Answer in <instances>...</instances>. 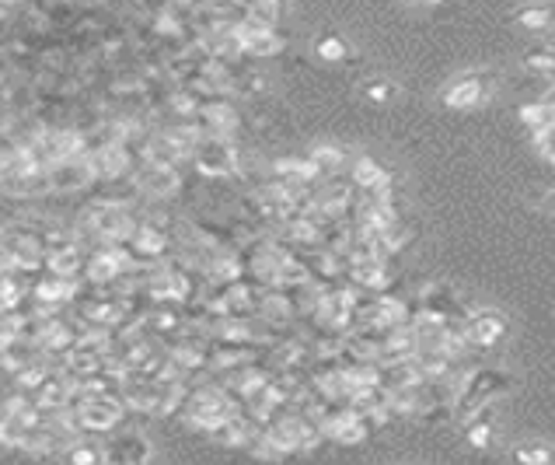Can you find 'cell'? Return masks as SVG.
I'll list each match as a JSON object with an SVG mask.
<instances>
[{
	"mask_svg": "<svg viewBox=\"0 0 555 465\" xmlns=\"http://www.w3.org/2000/svg\"><path fill=\"white\" fill-rule=\"evenodd\" d=\"M315 56L322 63H343L346 56H350V42H346L343 35H318Z\"/></svg>",
	"mask_w": 555,
	"mask_h": 465,
	"instance_id": "22",
	"label": "cell"
},
{
	"mask_svg": "<svg viewBox=\"0 0 555 465\" xmlns=\"http://www.w3.org/2000/svg\"><path fill=\"white\" fill-rule=\"evenodd\" d=\"M538 105H542V112H545V126H555V81H552V91H545V95L538 98Z\"/></svg>",
	"mask_w": 555,
	"mask_h": 465,
	"instance_id": "27",
	"label": "cell"
},
{
	"mask_svg": "<svg viewBox=\"0 0 555 465\" xmlns=\"http://www.w3.org/2000/svg\"><path fill=\"white\" fill-rule=\"evenodd\" d=\"M269 179L283 182V186H290V189H311L322 182L315 172V165H311L308 158H297V154H283V158H276L273 165H269Z\"/></svg>",
	"mask_w": 555,
	"mask_h": 465,
	"instance_id": "13",
	"label": "cell"
},
{
	"mask_svg": "<svg viewBox=\"0 0 555 465\" xmlns=\"http://www.w3.org/2000/svg\"><path fill=\"white\" fill-rule=\"evenodd\" d=\"M461 427H465L468 448H475V452H486V448L496 441V431H500V420H496L493 403H486L482 410H475L472 417H465V420H461Z\"/></svg>",
	"mask_w": 555,
	"mask_h": 465,
	"instance_id": "14",
	"label": "cell"
},
{
	"mask_svg": "<svg viewBox=\"0 0 555 465\" xmlns=\"http://www.w3.org/2000/svg\"><path fill=\"white\" fill-rule=\"evenodd\" d=\"M46 182H49V193H81V189H88L98 179L88 154H74V158L53 161L46 168Z\"/></svg>",
	"mask_w": 555,
	"mask_h": 465,
	"instance_id": "10",
	"label": "cell"
},
{
	"mask_svg": "<svg viewBox=\"0 0 555 465\" xmlns=\"http://www.w3.org/2000/svg\"><path fill=\"white\" fill-rule=\"evenodd\" d=\"M0 270H7V263H4V249H0Z\"/></svg>",
	"mask_w": 555,
	"mask_h": 465,
	"instance_id": "29",
	"label": "cell"
},
{
	"mask_svg": "<svg viewBox=\"0 0 555 465\" xmlns=\"http://www.w3.org/2000/svg\"><path fill=\"white\" fill-rule=\"evenodd\" d=\"M521 70L531 77H545V81H555V49L542 46V49H531V53L521 56Z\"/></svg>",
	"mask_w": 555,
	"mask_h": 465,
	"instance_id": "20",
	"label": "cell"
},
{
	"mask_svg": "<svg viewBox=\"0 0 555 465\" xmlns=\"http://www.w3.org/2000/svg\"><path fill=\"white\" fill-rule=\"evenodd\" d=\"M49 371H53V368H49L46 361H39V357H35V361H28L21 371H14V385H18V392H25V396H28V392H35L42 382H46Z\"/></svg>",
	"mask_w": 555,
	"mask_h": 465,
	"instance_id": "23",
	"label": "cell"
},
{
	"mask_svg": "<svg viewBox=\"0 0 555 465\" xmlns=\"http://www.w3.org/2000/svg\"><path fill=\"white\" fill-rule=\"evenodd\" d=\"M531 144L542 154L549 165H555V126H542V130H531Z\"/></svg>",
	"mask_w": 555,
	"mask_h": 465,
	"instance_id": "26",
	"label": "cell"
},
{
	"mask_svg": "<svg viewBox=\"0 0 555 465\" xmlns=\"http://www.w3.org/2000/svg\"><path fill=\"white\" fill-rule=\"evenodd\" d=\"M77 424L84 434H112L126 420V403L119 392H88L77 385V396L70 403Z\"/></svg>",
	"mask_w": 555,
	"mask_h": 465,
	"instance_id": "5",
	"label": "cell"
},
{
	"mask_svg": "<svg viewBox=\"0 0 555 465\" xmlns=\"http://www.w3.org/2000/svg\"><path fill=\"white\" fill-rule=\"evenodd\" d=\"M514 389V375L503 368H472L454 375V399H451V420H465L486 403H496L503 392Z\"/></svg>",
	"mask_w": 555,
	"mask_h": 465,
	"instance_id": "1",
	"label": "cell"
},
{
	"mask_svg": "<svg viewBox=\"0 0 555 465\" xmlns=\"http://www.w3.org/2000/svg\"><path fill=\"white\" fill-rule=\"evenodd\" d=\"M84 259H88V252L81 249V245H70V249H60V252H49L46 256V266L42 270L46 273H56V277H84Z\"/></svg>",
	"mask_w": 555,
	"mask_h": 465,
	"instance_id": "18",
	"label": "cell"
},
{
	"mask_svg": "<svg viewBox=\"0 0 555 465\" xmlns=\"http://www.w3.org/2000/svg\"><path fill=\"white\" fill-rule=\"evenodd\" d=\"M105 462H119V465H144L154 459V448L147 441V434L140 431H119L112 441L102 445Z\"/></svg>",
	"mask_w": 555,
	"mask_h": 465,
	"instance_id": "12",
	"label": "cell"
},
{
	"mask_svg": "<svg viewBox=\"0 0 555 465\" xmlns=\"http://www.w3.org/2000/svg\"><path fill=\"white\" fill-rule=\"evenodd\" d=\"M266 91H269V77L262 74V70H238V74H234V88H231L234 98L252 102L255 95H266Z\"/></svg>",
	"mask_w": 555,
	"mask_h": 465,
	"instance_id": "21",
	"label": "cell"
},
{
	"mask_svg": "<svg viewBox=\"0 0 555 465\" xmlns=\"http://www.w3.org/2000/svg\"><path fill=\"white\" fill-rule=\"evenodd\" d=\"M542 210H549V214H555V189H549V193L542 196Z\"/></svg>",
	"mask_w": 555,
	"mask_h": 465,
	"instance_id": "28",
	"label": "cell"
},
{
	"mask_svg": "<svg viewBox=\"0 0 555 465\" xmlns=\"http://www.w3.org/2000/svg\"><path fill=\"white\" fill-rule=\"evenodd\" d=\"M308 161L315 165L318 179H332V175H339L346 168L350 154H346V147H339V144H315L308 151Z\"/></svg>",
	"mask_w": 555,
	"mask_h": 465,
	"instance_id": "17",
	"label": "cell"
},
{
	"mask_svg": "<svg viewBox=\"0 0 555 465\" xmlns=\"http://www.w3.org/2000/svg\"><path fill=\"white\" fill-rule=\"evenodd\" d=\"M238 410H241L238 399L227 389H220V385H203V389H189V399H185V406H182V420L192 431L210 438V434L217 431L227 417H234Z\"/></svg>",
	"mask_w": 555,
	"mask_h": 465,
	"instance_id": "4",
	"label": "cell"
},
{
	"mask_svg": "<svg viewBox=\"0 0 555 465\" xmlns=\"http://www.w3.org/2000/svg\"><path fill=\"white\" fill-rule=\"evenodd\" d=\"M496 91V77L493 70H465V74L451 77V81L440 88V105H447V109H479V105H486L489 98H493Z\"/></svg>",
	"mask_w": 555,
	"mask_h": 465,
	"instance_id": "7",
	"label": "cell"
},
{
	"mask_svg": "<svg viewBox=\"0 0 555 465\" xmlns=\"http://www.w3.org/2000/svg\"><path fill=\"white\" fill-rule=\"evenodd\" d=\"M60 459L91 465V462H105V455H102V445H91V441H84V434H81V438H77V441H70V445L63 448V452H60Z\"/></svg>",
	"mask_w": 555,
	"mask_h": 465,
	"instance_id": "25",
	"label": "cell"
},
{
	"mask_svg": "<svg viewBox=\"0 0 555 465\" xmlns=\"http://www.w3.org/2000/svg\"><path fill=\"white\" fill-rule=\"evenodd\" d=\"M189 161L203 179H213V182L238 179V175L245 172L238 144H234V137H224V133H199Z\"/></svg>",
	"mask_w": 555,
	"mask_h": 465,
	"instance_id": "3",
	"label": "cell"
},
{
	"mask_svg": "<svg viewBox=\"0 0 555 465\" xmlns=\"http://www.w3.org/2000/svg\"><path fill=\"white\" fill-rule=\"evenodd\" d=\"M510 333V319L500 312V308H472L465 319V336L472 350H493L507 340Z\"/></svg>",
	"mask_w": 555,
	"mask_h": 465,
	"instance_id": "9",
	"label": "cell"
},
{
	"mask_svg": "<svg viewBox=\"0 0 555 465\" xmlns=\"http://www.w3.org/2000/svg\"><path fill=\"white\" fill-rule=\"evenodd\" d=\"M350 182L357 186V193H374V189H381V186H388V182H395V175H391L377 158H370V154H360V158L350 161Z\"/></svg>",
	"mask_w": 555,
	"mask_h": 465,
	"instance_id": "15",
	"label": "cell"
},
{
	"mask_svg": "<svg viewBox=\"0 0 555 465\" xmlns=\"http://www.w3.org/2000/svg\"><path fill=\"white\" fill-rule=\"evenodd\" d=\"M133 228H137L133 207L126 200L109 196V200H98V203H91V207L84 210L74 235H77V242L88 235L91 242H98V245H119V242L130 238Z\"/></svg>",
	"mask_w": 555,
	"mask_h": 465,
	"instance_id": "2",
	"label": "cell"
},
{
	"mask_svg": "<svg viewBox=\"0 0 555 465\" xmlns=\"http://www.w3.org/2000/svg\"><path fill=\"white\" fill-rule=\"evenodd\" d=\"M0 249H4L7 270L21 273V277L39 273L42 266H46V252L35 242V231L28 221H14V224H7V228H0Z\"/></svg>",
	"mask_w": 555,
	"mask_h": 465,
	"instance_id": "6",
	"label": "cell"
},
{
	"mask_svg": "<svg viewBox=\"0 0 555 465\" xmlns=\"http://www.w3.org/2000/svg\"><path fill=\"white\" fill-rule=\"evenodd\" d=\"M360 98H367L370 105H395L398 98H402V84L391 81V77L377 74V77H367L364 84H360Z\"/></svg>",
	"mask_w": 555,
	"mask_h": 465,
	"instance_id": "19",
	"label": "cell"
},
{
	"mask_svg": "<svg viewBox=\"0 0 555 465\" xmlns=\"http://www.w3.org/2000/svg\"><path fill=\"white\" fill-rule=\"evenodd\" d=\"M514 462L549 465V462H555V448L549 445V441H524V445L514 448Z\"/></svg>",
	"mask_w": 555,
	"mask_h": 465,
	"instance_id": "24",
	"label": "cell"
},
{
	"mask_svg": "<svg viewBox=\"0 0 555 465\" xmlns=\"http://www.w3.org/2000/svg\"><path fill=\"white\" fill-rule=\"evenodd\" d=\"M234 32H238V42H241V56H248V60H269V56H276V53L287 49V39H283L276 28H262V25L238 21Z\"/></svg>",
	"mask_w": 555,
	"mask_h": 465,
	"instance_id": "11",
	"label": "cell"
},
{
	"mask_svg": "<svg viewBox=\"0 0 555 465\" xmlns=\"http://www.w3.org/2000/svg\"><path fill=\"white\" fill-rule=\"evenodd\" d=\"M130 182L137 186L140 196H147V200H172V196H179L185 186L179 165H161V161H147V158L137 161Z\"/></svg>",
	"mask_w": 555,
	"mask_h": 465,
	"instance_id": "8",
	"label": "cell"
},
{
	"mask_svg": "<svg viewBox=\"0 0 555 465\" xmlns=\"http://www.w3.org/2000/svg\"><path fill=\"white\" fill-rule=\"evenodd\" d=\"M514 25L521 32L542 35L555 28V0H535V4H524L514 11Z\"/></svg>",
	"mask_w": 555,
	"mask_h": 465,
	"instance_id": "16",
	"label": "cell"
}]
</instances>
